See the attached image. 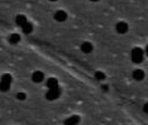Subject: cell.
I'll return each instance as SVG.
<instances>
[{
	"instance_id": "9a60e30c",
	"label": "cell",
	"mask_w": 148,
	"mask_h": 125,
	"mask_svg": "<svg viewBox=\"0 0 148 125\" xmlns=\"http://www.w3.org/2000/svg\"><path fill=\"white\" fill-rule=\"evenodd\" d=\"M95 78H96L97 80H99V81L104 80L105 77H106L105 74H104L103 72H101V71H97V72L95 74Z\"/></svg>"
},
{
	"instance_id": "5b68a950",
	"label": "cell",
	"mask_w": 148,
	"mask_h": 125,
	"mask_svg": "<svg viewBox=\"0 0 148 125\" xmlns=\"http://www.w3.org/2000/svg\"><path fill=\"white\" fill-rule=\"evenodd\" d=\"M133 78L136 81H142L145 78V72L140 69H137L133 72Z\"/></svg>"
},
{
	"instance_id": "30bf717a",
	"label": "cell",
	"mask_w": 148,
	"mask_h": 125,
	"mask_svg": "<svg viewBox=\"0 0 148 125\" xmlns=\"http://www.w3.org/2000/svg\"><path fill=\"white\" fill-rule=\"evenodd\" d=\"M47 87L51 90V89H56V88H58V81L56 78H54V77H51V78H49L48 81H47Z\"/></svg>"
},
{
	"instance_id": "6da1fadb",
	"label": "cell",
	"mask_w": 148,
	"mask_h": 125,
	"mask_svg": "<svg viewBox=\"0 0 148 125\" xmlns=\"http://www.w3.org/2000/svg\"><path fill=\"white\" fill-rule=\"evenodd\" d=\"M131 58L134 64H140L144 59V51L139 47L134 48L131 52Z\"/></svg>"
},
{
	"instance_id": "7a4b0ae2",
	"label": "cell",
	"mask_w": 148,
	"mask_h": 125,
	"mask_svg": "<svg viewBox=\"0 0 148 125\" xmlns=\"http://www.w3.org/2000/svg\"><path fill=\"white\" fill-rule=\"evenodd\" d=\"M61 93H62V90H60L59 87L56 89H51L46 93V98L49 101H54L61 96Z\"/></svg>"
},
{
	"instance_id": "8fae6325",
	"label": "cell",
	"mask_w": 148,
	"mask_h": 125,
	"mask_svg": "<svg viewBox=\"0 0 148 125\" xmlns=\"http://www.w3.org/2000/svg\"><path fill=\"white\" fill-rule=\"evenodd\" d=\"M22 30H23V33H25V34H29V33L33 30V25H32L31 23L28 22L25 25H23V26L22 27Z\"/></svg>"
},
{
	"instance_id": "d6986e66",
	"label": "cell",
	"mask_w": 148,
	"mask_h": 125,
	"mask_svg": "<svg viewBox=\"0 0 148 125\" xmlns=\"http://www.w3.org/2000/svg\"><path fill=\"white\" fill-rule=\"evenodd\" d=\"M90 1H92V2H97V1H99V0H90Z\"/></svg>"
},
{
	"instance_id": "9c48e42d",
	"label": "cell",
	"mask_w": 148,
	"mask_h": 125,
	"mask_svg": "<svg viewBox=\"0 0 148 125\" xmlns=\"http://www.w3.org/2000/svg\"><path fill=\"white\" fill-rule=\"evenodd\" d=\"M44 78V75L42 71H35L33 74H32V80L33 82L35 83H41Z\"/></svg>"
},
{
	"instance_id": "52a82bcc",
	"label": "cell",
	"mask_w": 148,
	"mask_h": 125,
	"mask_svg": "<svg viewBox=\"0 0 148 125\" xmlns=\"http://www.w3.org/2000/svg\"><path fill=\"white\" fill-rule=\"evenodd\" d=\"M81 50L83 53L85 54H88L90 52H92V50H94V47L92 45L91 43L89 42H84L82 45H81Z\"/></svg>"
},
{
	"instance_id": "2e32d148",
	"label": "cell",
	"mask_w": 148,
	"mask_h": 125,
	"mask_svg": "<svg viewBox=\"0 0 148 125\" xmlns=\"http://www.w3.org/2000/svg\"><path fill=\"white\" fill-rule=\"evenodd\" d=\"M16 97H17L18 100L23 101V100H24V99L26 98V95H25L24 93H23V92H19V93H17Z\"/></svg>"
},
{
	"instance_id": "7c38bea8",
	"label": "cell",
	"mask_w": 148,
	"mask_h": 125,
	"mask_svg": "<svg viewBox=\"0 0 148 125\" xmlns=\"http://www.w3.org/2000/svg\"><path fill=\"white\" fill-rule=\"evenodd\" d=\"M0 82H3L4 84H10L11 82H12V77L10 74H4L1 77V81Z\"/></svg>"
},
{
	"instance_id": "ba28073f",
	"label": "cell",
	"mask_w": 148,
	"mask_h": 125,
	"mask_svg": "<svg viewBox=\"0 0 148 125\" xmlns=\"http://www.w3.org/2000/svg\"><path fill=\"white\" fill-rule=\"evenodd\" d=\"M80 122V117L78 116H72L69 118H67L64 121V124L65 125H77Z\"/></svg>"
},
{
	"instance_id": "8992f818",
	"label": "cell",
	"mask_w": 148,
	"mask_h": 125,
	"mask_svg": "<svg viewBox=\"0 0 148 125\" xmlns=\"http://www.w3.org/2000/svg\"><path fill=\"white\" fill-rule=\"evenodd\" d=\"M15 22L16 23L20 26V27H23V25H25L27 23H28V20H27V17L23 15V14H19L16 17V19H15Z\"/></svg>"
},
{
	"instance_id": "ffe728a7",
	"label": "cell",
	"mask_w": 148,
	"mask_h": 125,
	"mask_svg": "<svg viewBox=\"0 0 148 125\" xmlns=\"http://www.w3.org/2000/svg\"><path fill=\"white\" fill-rule=\"evenodd\" d=\"M50 2H56V1H57V0H49Z\"/></svg>"
},
{
	"instance_id": "3957f363",
	"label": "cell",
	"mask_w": 148,
	"mask_h": 125,
	"mask_svg": "<svg viewBox=\"0 0 148 125\" xmlns=\"http://www.w3.org/2000/svg\"><path fill=\"white\" fill-rule=\"evenodd\" d=\"M116 31L120 34H125L128 31V24L125 22H119L115 26Z\"/></svg>"
},
{
	"instance_id": "5bb4252c",
	"label": "cell",
	"mask_w": 148,
	"mask_h": 125,
	"mask_svg": "<svg viewBox=\"0 0 148 125\" xmlns=\"http://www.w3.org/2000/svg\"><path fill=\"white\" fill-rule=\"evenodd\" d=\"M10 84H4L3 82H0V90L3 91V92H6L10 90Z\"/></svg>"
},
{
	"instance_id": "ac0fdd59",
	"label": "cell",
	"mask_w": 148,
	"mask_h": 125,
	"mask_svg": "<svg viewBox=\"0 0 148 125\" xmlns=\"http://www.w3.org/2000/svg\"><path fill=\"white\" fill-rule=\"evenodd\" d=\"M146 54H147V56L148 57V45L146 47Z\"/></svg>"
},
{
	"instance_id": "4fadbf2b",
	"label": "cell",
	"mask_w": 148,
	"mask_h": 125,
	"mask_svg": "<svg viewBox=\"0 0 148 125\" xmlns=\"http://www.w3.org/2000/svg\"><path fill=\"white\" fill-rule=\"evenodd\" d=\"M20 39H21V37L18 34H12V35H10L9 40L11 44H17L20 41Z\"/></svg>"
},
{
	"instance_id": "e0dca14e",
	"label": "cell",
	"mask_w": 148,
	"mask_h": 125,
	"mask_svg": "<svg viewBox=\"0 0 148 125\" xmlns=\"http://www.w3.org/2000/svg\"><path fill=\"white\" fill-rule=\"evenodd\" d=\"M143 110H144L146 113H147L148 114V103L145 104V105H144V107H143Z\"/></svg>"
},
{
	"instance_id": "277c9868",
	"label": "cell",
	"mask_w": 148,
	"mask_h": 125,
	"mask_svg": "<svg viewBox=\"0 0 148 125\" xmlns=\"http://www.w3.org/2000/svg\"><path fill=\"white\" fill-rule=\"evenodd\" d=\"M67 17H68L67 13L64 10H62L56 11V13L54 15V18L57 22H64V21H66Z\"/></svg>"
}]
</instances>
